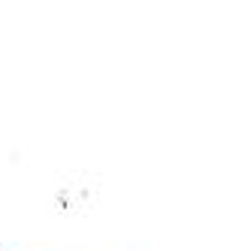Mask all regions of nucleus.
Returning <instances> with one entry per match:
<instances>
[]
</instances>
